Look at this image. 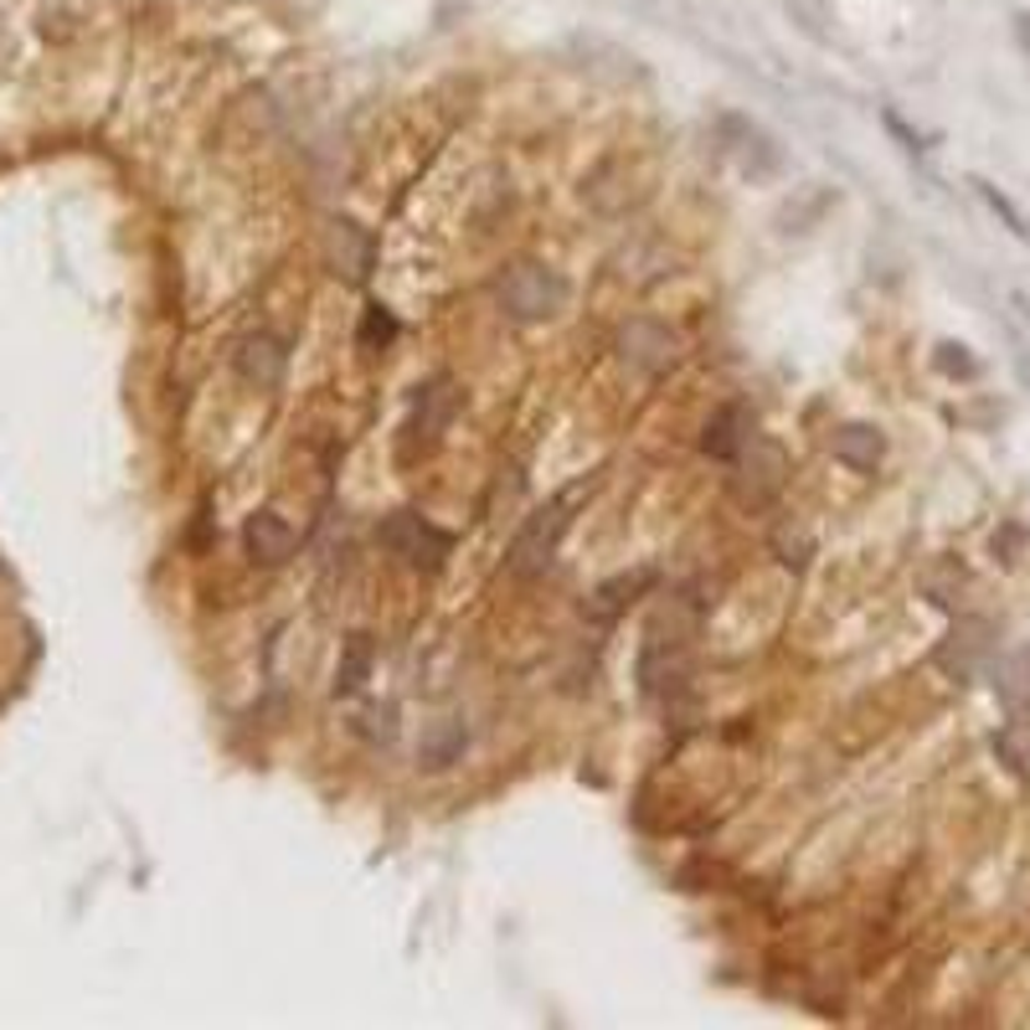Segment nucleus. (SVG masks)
<instances>
[{"label": "nucleus", "mask_w": 1030, "mask_h": 1030, "mask_svg": "<svg viewBox=\"0 0 1030 1030\" xmlns=\"http://www.w3.org/2000/svg\"><path fill=\"white\" fill-rule=\"evenodd\" d=\"M999 758L1010 762L1020 778H1030V722H1026V717L999 732Z\"/></svg>", "instance_id": "obj_15"}, {"label": "nucleus", "mask_w": 1030, "mask_h": 1030, "mask_svg": "<svg viewBox=\"0 0 1030 1030\" xmlns=\"http://www.w3.org/2000/svg\"><path fill=\"white\" fill-rule=\"evenodd\" d=\"M732 495H737L742 506H768L778 489H783V474H789V464H783V453L768 443V459H762V470L753 464V449H742L737 459H732Z\"/></svg>", "instance_id": "obj_6"}, {"label": "nucleus", "mask_w": 1030, "mask_h": 1030, "mask_svg": "<svg viewBox=\"0 0 1030 1030\" xmlns=\"http://www.w3.org/2000/svg\"><path fill=\"white\" fill-rule=\"evenodd\" d=\"M464 742H470V732H464V722H434L428 732H423V742H417V762L423 768H449V762L464 758Z\"/></svg>", "instance_id": "obj_12"}, {"label": "nucleus", "mask_w": 1030, "mask_h": 1030, "mask_svg": "<svg viewBox=\"0 0 1030 1030\" xmlns=\"http://www.w3.org/2000/svg\"><path fill=\"white\" fill-rule=\"evenodd\" d=\"M561 299H567V284L542 263H516L506 273V284H500V305L516 320H546V315L561 309Z\"/></svg>", "instance_id": "obj_3"}, {"label": "nucleus", "mask_w": 1030, "mask_h": 1030, "mask_svg": "<svg viewBox=\"0 0 1030 1030\" xmlns=\"http://www.w3.org/2000/svg\"><path fill=\"white\" fill-rule=\"evenodd\" d=\"M330 263H335L341 279L362 284L366 273H371V237H366L356 222H335V227H330Z\"/></svg>", "instance_id": "obj_9"}, {"label": "nucleus", "mask_w": 1030, "mask_h": 1030, "mask_svg": "<svg viewBox=\"0 0 1030 1030\" xmlns=\"http://www.w3.org/2000/svg\"><path fill=\"white\" fill-rule=\"evenodd\" d=\"M371 660H377L371 639H366V634H351L341 665H335V696H356V690L366 686V675H371Z\"/></svg>", "instance_id": "obj_13"}, {"label": "nucleus", "mask_w": 1030, "mask_h": 1030, "mask_svg": "<svg viewBox=\"0 0 1030 1030\" xmlns=\"http://www.w3.org/2000/svg\"><path fill=\"white\" fill-rule=\"evenodd\" d=\"M588 495H593V480H578V485L561 489L557 500H546L536 516H525V525L516 531L510 557H506V567L516 572V578H536V572H546V567H552L561 536H567V525H572V510H578Z\"/></svg>", "instance_id": "obj_1"}, {"label": "nucleus", "mask_w": 1030, "mask_h": 1030, "mask_svg": "<svg viewBox=\"0 0 1030 1030\" xmlns=\"http://www.w3.org/2000/svg\"><path fill=\"white\" fill-rule=\"evenodd\" d=\"M453 413H459V392H453V381L449 377L428 381V387H417V407H413L407 434H413L417 443H438L443 428L453 423Z\"/></svg>", "instance_id": "obj_7"}, {"label": "nucleus", "mask_w": 1030, "mask_h": 1030, "mask_svg": "<svg viewBox=\"0 0 1030 1030\" xmlns=\"http://www.w3.org/2000/svg\"><path fill=\"white\" fill-rule=\"evenodd\" d=\"M284 366H289V351L273 335H248L242 351H237V371L248 381H258V387H273V381L284 377Z\"/></svg>", "instance_id": "obj_11"}, {"label": "nucleus", "mask_w": 1030, "mask_h": 1030, "mask_svg": "<svg viewBox=\"0 0 1030 1030\" xmlns=\"http://www.w3.org/2000/svg\"><path fill=\"white\" fill-rule=\"evenodd\" d=\"M758 438V423H753V413L742 407V402H722L717 413L706 417L701 428V453L706 459H722V464H732L747 443Z\"/></svg>", "instance_id": "obj_4"}, {"label": "nucleus", "mask_w": 1030, "mask_h": 1030, "mask_svg": "<svg viewBox=\"0 0 1030 1030\" xmlns=\"http://www.w3.org/2000/svg\"><path fill=\"white\" fill-rule=\"evenodd\" d=\"M242 546H248V557H253L258 567H284V561L294 557L299 536H294V525L284 521L279 510H253L248 525H242Z\"/></svg>", "instance_id": "obj_5"}, {"label": "nucleus", "mask_w": 1030, "mask_h": 1030, "mask_svg": "<svg viewBox=\"0 0 1030 1030\" xmlns=\"http://www.w3.org/2000/svg\"><path fill=\"white\" fill-rule=\"evenodd\" d=\"M356 341H362V351H387V345L398 341V315H392L387 305H366Z\"/></svg>", "instance_id": "obj_14"}, {"label": "nucleus", "mask_w": 1030, "mask_h": 1030, "mask_svg": "<svg viewBox=\"0 0 1030 1030\" xmlns=\"http://www.w3.org/2000/svg\"><path fill=\"white\" fill-rule=\"evenodd\" d=\"M979 191H984V201H990V206H994V212H999V217L1010 222V233H1020V237L1030 233L1026 222H1020V212H1015V206H1010V201H1005V197H999V191H994V186H979Z\"/></svg>", "instance_id": "obj_16"}, {"label": "nucleus", "mask_w": 1030, "mask_h": 1030, "mask_svg": "<svg viewBox=\"0 0 1030 1030\" xmlns=\"http://www.w3.org/2000/svg\"><path fill=\"white\" fill-rule=\"evenodd\" d=\"M644 588H654V567H639V572L608 578L593 597H588V618H597V624H608V618L624 614V608H629V603H634L639 593H644Z\"/></svg>", "instance_id": "obj_10"}, {"label": "nucleus", "mask_w": 1030, "mask_h": 1030, "mask_svg": "<svg viewBox=\"0 0 1030 1030\" xmlns=\"http://www.w3.org/2000/svg\"><path fill=\"white\" fill-rule=\"evenodd\" d=\"M830 449H834V459H840L845 470H855V474H871V470H876V464H881L886 443H881V434H876L871 423H845V428H834Z\"/></svg>", "instance_id": "obj_8"}, {"label": "nucleus", "mask_w": 1030, "mask_h": 1030, "mask_svg": "<svg viewBox=\"0 0 1030 1030\" xmlns=\"http://www.w3.org/2000/svg\"><path fill=\"white\" fill-rule=\"evenodd\" d=\"M377 542L387 546L392 557L407 561V567H417V572H438V567L453 557V536L438 531L434 521H423L417 510H392V516L377 525Z\"/></svg>", "instance_id": "obj_2"}]
</instances>
